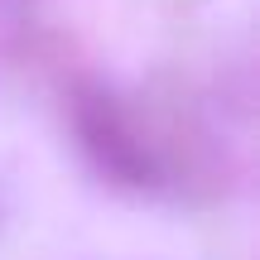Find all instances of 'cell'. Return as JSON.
I'll return each instance as SVG.
<instances>
[{
    "instance_id": "6da1fadb",
    "label": "cell",
    "mask_w": 260,
    "mask_h": 260,
    "mask_svg": "<svg viewBox=\"0 0 260 260\" xmlns=\"http://www.w3.org/2000/svg\"><path fill=\"white\" fill-rule=\"evenodd\" d=\"M87 135H92V149L106 159V169H116V174H125V178H140V174H145L140 149L125 140V130L116 125V116L106 111V106L92 116V121H87Z\"/></svg>"
}]
</instances>
